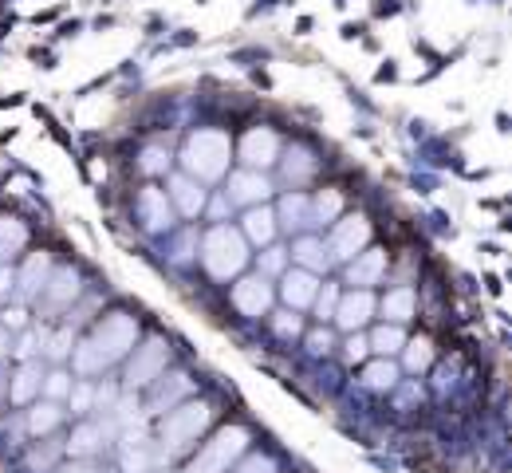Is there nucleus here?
<instances>
[{"instance_id":"obj_11","label":"nucleus","mask_w":512,"mask_h":473,"mask_svg":"<svg viewBox=\"0 0 512 473\" xmlns=\"http://www.w3.org/2000/svg\"><path fill=\"white\" fill-rule=\"evenodd\" d=\"M268 194H272V186H268V178H264L260 170H241V174H233V178H229V190H225L229 205H249V209L268 202Z\"/></svg>"},{"instance_id":"obj_34","label":"nucleus","mask_w":512,"mask_h":473,"mask_svg":"<svg viewBox=\"0 0 512 473\" xmlns=\"http://www.w3.org/2000/svg\"><path fill=\"white\" fill-rule=\"evenodd\" d=\"M138 166H142V174H166V170H170V150H162V146H146Z\"/></svg>"},{"instance_id":"obj_2","label":"nucleus","mask_w":512,"mask_h":473,"mask_svg":"<svg viewBox=\"0 0 512 473\" xmlns=\"http://www.w3.org/2000/svg\"><path fill=\"white\" fill-rule=\"evenodd\" d=\"M229 154H233L229 135L205 127V131L190 135L186 150H182V162H186V170H190L193 182H217V178L229 170Z\"/></svg>"},{"instance_id":"obj_19","label":"nucleus","mask_w":512,"mask_h":473,"mask_svg":"<svg viewBox=\"0 0 512 473\" xmlns=\"http://www.w3.org/2000/svg\"><path fill=\"white\" fill-rule=\"evenodd\" d=\"M170 198H174V205H178L186 217H197V213L205 209V190L193 182L190 174H182V178L170 182Z\"/></svg>"},{"instance_id":"obj_4","label":"nucleus","mask_w":512,"mask_h":473,"mask_svg":"<svg viewBox=\"0 0 512 473\" xmlns=\"http://www.w3.org/2000/svg\"><path fill=\"white\" fill-rule=\"evenodd\" d=\"M213 418V406L209 403H186V406H174L162 422V454H186L193 442L201 438V430L209 426Z\"/></svg>"},{"instance_id":"obj_13","label":"nucleus","mask_w":512,"mask_h":473,"mask_svg":"<svg viewBox=\"0 0 512 473\" xmlns=\"http://www.w3.org/2000/svg\"><path fill=\"white\" fill-rule=\"evenodd\" d=\"M48 276H52V257H48V253H32L28 265L16 276V288H12V292H16L20 300H36V296L44 292Z\"/></svg>"},{"instance_id":"obj_15","label":"nucleus","mask_w":512,"mask_h":473,"mask_svg":"<svg viewBox=\"0 0 512 473\" xmlns=\"http://www.w3.org/2000/svg\"><path fill=\"white\" fill-rule=\"evenodd\" d=\"M383 272H386V253H379V249H363V253L351 261V269H347V284L371 292V284H379Z\"/></svg>"},{"instance_id":"obj_30","label":"nucleus","mask_w":512,"mask_h":473,"mask_svg":"<svg viewBox=\"0 0 512 473\" xmlns=\"http://www.w3.org/2000/svg\"><path fill=\"white\" fill-rule=\"evenodd\" d=\"M363 383H367L371 391H390V387L398 383V367H394L390 359H379V363H371V367L363 371Z\"/></svg>"},{"instance_id":"obj_22","label":"nucleus","mask_w":512,"mask_h":473,"mask_svg":"<svg viewBox=\"0 0 512 473\" xmlns=\"http://www.w3.org/2000/svg\"><path fill=\"white\" fill-rule=\"evenodd\" d=\"M40 387H44L40 363H24V367L16 371V379H12V403H32V399L40 395Z\"/></svg>"},{"instance_id":"obj_48","label":"nucleus","mask_w":512,"mask_h":473,"mask_svg":"<svg viewBox=\"0 0 512 473\" xmlns=\"http://www.w3.org/2000/svg\"><path fill=\"white\" fill-rule=\"evenodd\" d=\"M60 473H95V470H91L87 462H71V466H64Z\"/></svg>"},{"instance_id":"obj_35","label":"nucleus","mask_w":512,"mask_h":473,"mask_svg":"<svg viewBox=\"0 0 512 473\" xmlns=\"http://www.w3.org/2000/svg\"><path fill=\"white\" fill-rule=\"evenodd\" d=\"M335 304H339V288H335V284H323L320 292H316V300H312V308H316L320 320H331V316H335Z\"/></svg>"},{"instance_id":"obj_25","label":"nucleus","mask_w":512,"mask_h":473,"mask_svg":"<svg viewBox=\"0 0 512 473\" xmlns=\"http://www.w3.org/2000/svg\"><path fill=\"white\" fill-rule=\"evenodd\" d=\"M193 383L186 375H170V383H158L154 387V395H150V410H174V403L182 399V395H190Z\"/></svg>"},{"instance_id":"obj_21","label":"nucleus","mask_w":512,"mask_h":473,"mask_svg":"<svg viewBox=\"0 0 512 473\" xmlns=\"http://www.w3.org/2000/svg\"><path fill=\"white\" fill-rule=\"evenodd\" d=\"M241 237H249L253 245H272V237H276V213L264 209V205H253L245 213V233Z\"/></svg>"},{"instance_id":"obj_24","label":"nucleus","mask_w":512,"mask_h":473,"mask_svg":"<svg viewBox=\"0 0 512 473\" xmlns=\"http://www.w3.org/2000/svg\"><path fill=\"white\" fill-rule=\"evenodd\" d=\"M24 241H28L24 221H16V217H0V265H8V261L24 249Z\"/></svg>"},{"instance_id":"obj_45","label":"nucleus","mask_w":512,"mask_h":473,"mask_svg":"<svg viewBox=\"0 0 512 473\" xmlns=\"http://www.w3.org/2000/svg\"><path fill=\"white\" fill-rule=\"evenodd\" d=\"M4 324H8V328H20V324H24V312H20V308L4 312Z\"/></svg>"},{"instance_id":"obj_32","label":"nucleus","mask_w":512,"mask_h":473,"mask_svg":"<svg viewBox=\"0 0 512 473\" xmlns=\"http://www.w3.org/2000/svg\"><path fill=\"white\" fill-rule=\"evenodd\" d=\"M134 446H123V466L127 473H146L150 470V450H146V442L142 438H127Z\"/></svg>"},{"instance_id":"obj_12","label":"nucleus","mask_w":512,"mask_h":473,"mask_svg":"<svg viewBox=\"0 0 512 473\" xmlns=\"http://www.w3.org/2000/svg\"><path fill=\"white\" fill-rule=\"evenodd\" d=\"M138 213H142V225L150 233H162V229L174 225V205H170V198L162 190H154V186L138 194Z\"/></svg>"},{"instance_id":"obj_40","label":"nucleus","mask_w":512,"mask_h":473,"mask_svg":"<svg viewBox=\"0 0 512 473\" xmlns=\"http://www.w3.org/2000/svg\"><path fill=\"white\" fill-rule=\"evenodd\" d=\"M347 363H363L367 355H371V347H367V336H359V332H351V339H347Z\"/></svg>"},{"instance_id":"obj_26","label":"nucleus","mask_w":512,"mask_h":473,"mask_svg":"<svg viewBox=\"0 0 512 473\" xmlns=\"http://www.w3.org/2000/svg\"><path fill=\"white\" fill-rule=\"evenodd\" d=\"M402 343H406V332H402L398 324H383V328H375V332L367 336V347L379 351L383 359H390L394 351H402Z\"/></svg>"},{"instance_id":"obj_6","label":"nucleus","mask_w":512,"mask_h":473,"mask_svg":"<svg viewBox=\"0 0 512 473\" xmlns=\"http://www.w3.org/2000/svg\"><path fill=\"white\" fill-rule=\"evenodd\" d=\"M367 241H371V221L363 213H355V217L335 221L331 241H327V253H331V261H355L367 249Z\"/></svg>"},{"instance_id":"obj_23","label":"nucleus","mask_w":512,"mask_h":473,"mask_svg":"<svg viewBox=\"0 0 512 473\" xmlns=\"http://www.w3.org/2000/svg\"><path fill=\"white\" fill-rule=\"evenodd\" d=\"M383 316H386V324H406L410 316H414V288H394V292H386L383 296Z\"/></svg>"},{"instance_id":"obj_1","label":"nucleus","mask_w":512,"mask_h":473,"mask_svg":"<svg viewBox=\"0 0 512 473\" xmlns=\"http://www.w3.org/2000/svg\"><path fill=\"white\" fill-rule=\"evenodd\" d=\"M134 339H138V324L130 320L127 312L107 316V320L91 332L87 343L75 347V371H79V375H99V371H107L111 363H119L130 347H134Z\"/></svg>"},{"instance_id":"obj_18","label":"nucleus","mask_w":512,"mask_h":473,"mask_svg":"<svg viewBox=\"0 0 512 473\" xmlns=\"http://www.w3.org/2000/svg\"><path fill=\"white\" fill-rule=\"evenodd\" d=\"M292 257L300 261V269L304 272H327V265H331V253H327V245H323L320 237H300L296 241V249H292Z\"/></svg>"},{"instance_id":"obj_37","label":"nucleus","mask_w":512,"mask_h":473,"mask_svg":"<svg viewBox=\"0 0 512 473\" xmlns=\"http://www.w3.org/2000/svg\"><path fill=\"white\" fill-rule=\"evenodd\" d=\"M44 391H48V399H52V403L67 399V391H71V375H64V371H52V375H44Z\"/></svg>"},{"instance_id":"obj_16","label":"nucleus","mask_w":512,"mask_h":473,"mask_svg":"<svg viewBox=\"0 0 512 473\" xmlns=\"http://www.w3.org/2000/svg\"><path fill=\"white\" fill-rule=\"evenodd\" d=\"M79 272L75 269H60L48 276V284H44V300H48V308L52 312H60V308H67L75 296H79Z\"/></svg>"},{"instance_id":"obj_33","label":"nucleus","mask_w":512,"mask_h":473,"mask_svg":"<svg viewBox=\"0 0 512 473\" xmlns=\"http://www.w3.org/2000/svg\"><path fill=\"white\" fill-rule=\"evenodd\" d=\"M71 351H75V332H71V328H60L56 336H48V343H44V355H48V359H56V363L67 359Z\"/></svg>"},{"instance_id":"obj_49","label":"nucleus","mask_w":512,"mask_h":473,"mask_svg":"<svg viewBox=\"0 0 512 473\" xmlns=\"http://www.w3.org/2000/svg\"><path fill=\"white\" fill-rule=\"evenodd\" d=\"M0 395H4V379H0Z\"/></svg>"},{"instance_id":"obj_20","label":"nucleus","mask_w":512,"mask_h":473,"mask_svg":"<svg viewBox=\"0 0 512 473\" xmlns=\"http://www.w3.org/2000/svg\"><path fill=\"white\" fill-rule=\"evenodd\" d=\"M343 213V194L339 190H320L308 198V225H335Z\"/></svg>"},{"instance_id":"obj_3","label":"nucleus","mask_w":512,"mask_h":473,"mask_svg":"<svg viewBox=\"0 0 512 473\" xmlns=\"http://www.w3.org/2000/svg\"><path fill=\"white\" fill-rule=\"evenodd\" d=\"M201 261H205L209 276L229 280V276H237V272L245 269V261H249V245H245V237H241L237 229H229V225H213V229L205 233Z\"/></svg>"},{"instance_id":"obj_8","label":"nucleus","mask_w":512,"mask_h":473,"mask_svg":"<svg viewBox=\"0 0 512 473\" xmlns=\"http://www.w3.org/2000/svg\"><path fill=\"white\" fill-rule=\"evenodd\" d=\"M272 300H276V296H272V284H268L260 272L233 284V304H237L241 316H253V320L256 316H268V312H272Z\"/></svg>"},{"instance_id":"obj_38","label":"nucleus","mask_w":512,"mask_h":473,"mask_svg":"<svg viewBox=\"0 0 512 473\" xmlns=\"http://www.w3.org/2000/svg\"><path fill=\"white\" fill-rule=\"evenodd\" d=\"M284 265H288L284 249H264L260 253V276H276V272H284Z\"/></svg>"},{"instance_id":"obj_28","label":"nucleus","mask_w":512,"mask_h":473,"mask_svg":"<svg viewBox=\"0 0 512 473\" xmlns=\"http://www.w3.org/2000/svg\"><path fill=\"white\" fill-rule=\"evenodd\" d=\"M103 426H79L75 434H71V442H67V450L75 454V458H91L95 450H103Z\"/></svg>"},{"instance_id":"obj_5","label":"nucleus","mask_w":512,"mask_h":473,"mask_svg":"<svg viewBox=\"0 0 512 473\" xmlns=\"http://www.w3.org/2000/svg\"><path fill=\"white\" fill-rule=\"evenodd\" d=\"M245 446H249V434L241 426H225L205 442V450L190 462V473H229V466L245 454Z\"/></svg>"},{"instance_id":"obj_27","label":"nucleus","mask_w":512,"mask_h":473,"mask_svg":"<svg viewBox=\"0 0 512 473\" xmlns=\"http://www.w3.org/2000/svg\"><path fill=\"white\" fill-rule=\"evenodd\" d=\"M276 221H280L288 233H292V229H304V225H308V198L292 190V194L280 202V217H276Z\"/></svg>"},{"instance_id":"obj_14","label":"nucleus","mask_w":512,"mask_h":473,"mask_svg":"<svg viewBox=\"0 0 512 473\" xmlns=\"http://www.w3.org/2000/svg\"><path fill=\"white\" fill-rule=\"evenodd\" d=\"M316 292H320L316 276H312V272H304V269L288 272V276H284V288H280V296H284V304H288L292 312H300V308H312Z\"/></svg>"},{"instance_id":"obj_29","label":"nucleus","mask_w":512,"mask_h":473,"mask_svg":"<svg viewBox=\"0 0 512 473\" xmlns=\"http://www.w3.org/2000/svg\"><path fill=\"white\" fill-rule=\"evenodd\" d=\"M402 351H406V367H410V371H414V375H418V371H426V367H430V363H434V343H430V339H406V343H402Z\"/></svg>"},{"instance_id":"obj_46","label":"nucleus","mask_w":512,"mask_h":473,"mask_svg":"<svg viewBox=\"0 0 512 473\" xmlns=\"http://www.w3.org/2000/svg\"><path fill=\"white\" fill-rule=\"evenodd\" d=\"M209 213H213V217H217V221H221V217H225V213H229V198H217V202H213V209H209Z\"/></svg>"},{"instance_id":"obj_44","label":"nucleus","mask_w":512,"mask_h":473,"mask_svg":"<svg viewBox=\"0 0 512 473\" xmlns=\"http://www.w3.org/2000/svg\"><path fill=\"white\" fill-rule=\"evenodd\" d=\"M48 462H52V450H36V454L28 458V466H32V470H48Z\"/></svg>"},{"instance_id":"obj_41","label":"nucleus","mask_w":512,"mask_h":473,"mask_svg":"<svg viewBox=\"0 0 512 473\" xmlns=\"http://www.w3.org/2000/svg\"><path fill=\"white\" fill-rule=\"evenodd\" d=\"M331 347H335V336H331L327 328H316V332L308 336V351H312V355H327Z\"/></svg>"},{"instance_id":"obj_31","label":"nucleus","mask_w":512,"mask_h":473,"mask_svg":"<svg viewBox=\"0 0 512 473\" xmlns=\"http://www.w3.org/2000/svg\"><path fill=\"white\" fill-rule=\"evenodd\" d=\"M60 418H64V414H60V406L44 403V406H36V410L28 414V430H32L36 438H40V434H52V430L60 426Z\"/></svg>"},{"instance_id":"obj_42","label":"nucleus","mask_w":512,"mask_h":473,"mask_svg":"<svg viewBox=\"0 0 512 473\" xmlns=\"http://www.w3.org/2000/svg\"><path fill=\"white\" fill-rule=\"evenodd\" d=\"M12 288H16V272L8 269V265H0V300H8Z\"/></svg>"},{"instance_id":"obj_9","label":"nucleus","mask_w":512,"mask_h":473,"mask_svg":"<svg viewBox=\"0 0 512 473\" xmlns=\"http://www.w3.org/2000/svg\"><path fill=\"white\" fill-rule=\"evenodd\" d=\"M375 296L367 292V288H355V292H347V296H339V304H335V324L343 328V332H359L371 316H375Z\"/></svg>"},{"instance_id":"obj_43","label":"nucleus","mask_w":512,"mask_h":473,"mask_svg":"<svg viewBox=\"0 0 512 473\" xmlns=\"http://www.w3.org/2000/svg\"><path fill=\"white\" fill-rule=\"evenodd\" d=\"M272 470H276V466H272L268 458H249L241 470H233V473H272Z\"/></svg>"},{"instance_id":"obj_36","label":"nucleus","mask_w":512,"mask_h":473,"mask_svg":"<svg viewBox=\"0 0 512 473\" xmlns=\"http://www.w3.org/2000/svg\"><path fill=\"white\" fill-rule=\"evenodd\" d=\"M272 328H276V336H280V339H296L300 332H304V320H300V316L288 308V312H280V316L272 320Z\"/></svg>"},{"instance_id":"obj_10","label":"nucleus","mask_w":512,"mask_h":473,"mask_svg":"<svg viewBox=\"0 0 512 473\" xmlns=\"http://www.w3.org/2000/svg\"><path fill=\"white\" fill-rule=\"evenodd\" d=\"M280 158V138L272 135L268 127H253L249 135L241 138V162L249 166V170H264V166H272Z\"/></svg>"},{"instance_id":"obj_7","label":"nucleus","mask_w":512,"mask_h":473,"mask_svg":"<svg viewBox=\"0 0 512 473\" xmlns=\"http://www.w3.org/2000/svg\"><path fill=\"white\" fill-rule=\"evenodd\" d=\"M166 359H170V351H166V343H162V339H146L142 347H134V359H130V367H127L130 391L150 387V383L166 371Z\"/></svg>"},{"instance_id":"obj_39","label":"nucleus","mask_w":512,"mask_h":473,"mask_svg":"<svg viewBox=\"0 0 512 473\" xmlns=\"http://www.w3.org/2000/svg\"><path fill=\"white\" fill-rule=\"evenodd\" d=\"M67 399H71V410H75V414H83V410H91V403H95V387H91V383H79V387L67 391Z\"/></svg>"},{"instance_id":"obj_47","label":"nucleus","mask_w":512,"mask_h":473,"mask_svg":"<svg viewBox=\"0 0 512 473\" xmlns=\"http://www.w3.org/2000/svg\"><path fill=\"white\" fill-rule=\"evenodd\" d=\"M8 351H12V339H8V332L0 328V359H8Z\"/></svg>"},{"instance_id":"obj_17","label":"nucleus","mask_w":512,"mask_h":473,"mask_svg":"<svg viewBox=\"0 0 512 473\" xmlns=\"http://www.w3.org/2000/svg\"><path fill=\"white\" fill-rule=\"evenodd\" d=\"M280 166H284V182L288 186H304L312 174H316V154L308 150V146H292L284 158H276Z\"/></svg>"}]
</instances>
